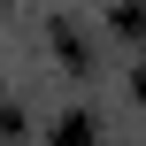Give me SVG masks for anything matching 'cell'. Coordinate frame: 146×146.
<instances>
[{"mask_svg": "<svg viewBox=\"0 0 146 146\" xmlns=\"http://www.w3.org/2000/svg\"><path fill=\"white\" fill-rule=\"evenodd\" d=\"M54 146H92V115H85V108L62 115V123H54Z\"/></svg>", "mask_w": 146, "mask_h": 146, "instance_id": "obj_1", "label": "cell"}]
</instances>
